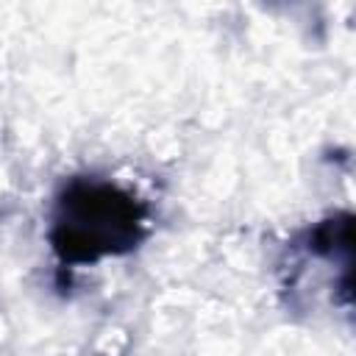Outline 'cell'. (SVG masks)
<instances>
[{
	"mask_svg": "<svg viewBox=\"0 0 356 356\" xmlns=\"http://www.w3.org/2000/svg\"><path fill=\"white\" fill-rule=\"evenodd\" d=\"M147 234V206L103 178H70L53 203L50 248L61 267L131 253Z\"/></svg>",
	"mask_w": 356,
	"mask_h": 356,
	"instance_id": "cell-1",
	"label": "cell"
}]
</instances>
